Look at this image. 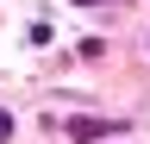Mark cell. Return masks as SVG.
Listing matches in <instances>:
<instances>
[{"label": "cell", "mask_w": 150, "mask_h": 144, "mask_svg": "<svg viewBox=\"0 0 150 144\" xmlns=\"http://www.w3.org/2000/svg\"><path fill=\"white\" fill-rule=\"evenodd\" d=\"M112 132H119L112 119H69V138L75 144H94V138H112Z\"/></svg>", "instance_id": "obj_1"}, {"label": "cell", "mask_w": 150, "mask_h": 144, "mask_svg": "<svg viewBox=\"0 0 150 144\" xmlns=\"http://www.w3.org/2000/svg\"><path fill=\"white\" fill-rule=\"evenodd\" d=\"M6 132H13V119H6V113H0V138H6Z\"/></svg>", "instance_id": "obj_3"}, {"label": "cell", "mask_w": 150, "mask_h": 144, "mask_svg": "<svg viewBox=\"0 0 150 144\" xmlns=\"http://www.w3.org/2000/svg\"><path fill=\"white\" fill-rule=\"evenodd\" d=\"M75 6H119V0H75Z\"/></svg>", "instance_id": "obj_2"}]
</instances>
